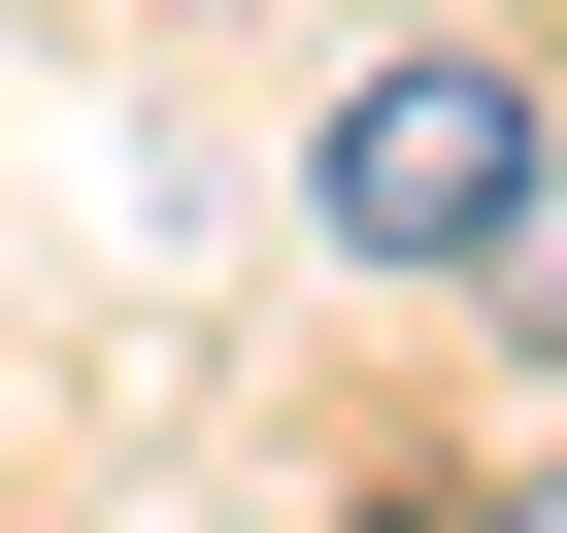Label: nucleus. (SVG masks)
I'll list each match as a JSON object with an SVG mask.
<instances>
[{"label": "nucleus", "instance_id": "obj_2", "mask_svg": "<svg viewBox=\"0 0 567 533\" xmlns=\"http://www.w3.org/2000/svg\"><path fill=\"white\" fill-rule=\"evenodd\" d=\"M501 533H567V500H501Z\"/></svg>", "mask_w": 567, "mask_h": 533}, {"label": "nucleus", "instance_id": "obj_1", "mask_svg": "<svg viewBox=\"0 0 567 533\" xmlns=\"http://www.w3.org/2000/svg\"><path fill=\"white\" fill-rule=\"evenodd\" d=\"M334 233H368V266H501V233H534V67H467V34L368 67V101H334Z\"/></svg>", "mask_w": 567, "mask_h": 533}]
</instances>
